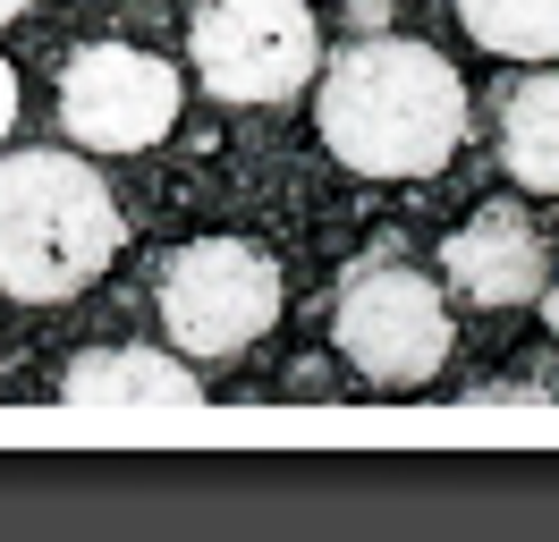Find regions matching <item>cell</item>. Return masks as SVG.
Segmentation results:
<instances>
[{
  "label": "cell",
  "instance_id": "10",
  "mask_svg": "<svg viewBox=\"0 0 559 542\" xmlns=\"http://www.w3.org/2000/svg\"><path fill=\"white\" fill-rule=\"evenodd\" d=\"M466 34L509 60H559V0H457Z\"/></svg>",
  "mask_w": 559,
  "mask_h": 542
},
{
  "label": "cell",
  "instance_id": "12",
  "mask_svg": "<svg viewBox=\"0 0 559 542\" xmlns=\"http://www.w3.org/2000/svg\"><path fill=\"white\" fill-rule=\"evenodd\" d=\"M356 9V26H382V0H348Z\"/></svg>",
  "mask_w": 559,
  "mask_h": 542
},
{
  "label": "cell",
  "instance_id": "3",
  "mask_svg": "<svg viewBox=\"0 0 559 542\" xmlns=\"http://www.w3.org/2000/svg\"><path fill=\"white\" fill-rule=\"evenodd\" d=\"M280 322V263L246 237H195L162 263V331L187 365L238 356Z\"/></svg>",
  "mask_w": 559,
  "mask_h": 542
},
{
  "label": "cell",
  "instance_id": "13",
  "mask_svg": "<svg viewBox=\"0 0 559 542\" xmlns=\"http://www.w3.org/2000/svg\"><path fill=\"white\" fill-rule=\"evenodd\" d=\"M543 322H551V339H559V288H543Z\"/></svg>",
  "mask_w": 559,
  "mask_h": 542
},
{
  "label": "cell",
  "instance_id": "4",
  "mask_svg": "<svg viewBox=\"0 0 559 542\" xmlns=\"http://www.w3.org/2000/svg\"><path fill=\"white\" fill-rule=\"evenodd\" d=\"M340 356L365 381H382V390L432 381L450 365V305H441V288L424 271L390 263V255L356 263L340 280Z\"/></svg>",
  "mask_w": 559,
  "mask_h": 542
},
{
  "label": "cell",
  "instance_id": "2",
  "mask_svg": "<svg viewBox=\"0 0 559 542\" xmlns=\"http://www.w3.org/2000/svg\"><path fill=\"white\" fill-rule=\"evenodd\" d=\"M119 255V203L76 153H0V297L60 305Z\"/></svg>",
  "mask_w": 559,
  "mask_h": 542
},
{
  "label": "cell",
  "instance_id": "6",
  "mask_svg": "<svg viewBox=\"0 0 559 542\" xmlns=\"http://www.w3.org/2000/svg\"><path fill=\"white\" fill-rule=\"evenodd\" d=\"M178 119V68L136 43H85L60 76V128L85 153H144Z\"/></svg>",
  "mask_w": 559,
  "mask_h": 542
},
{
  "label": "cell",
  "instance_id": "9",
  "mask_svg": "<svg viewBox=\"0 0 559 542\" xmlns=\"http://www.w3.org/2000/svg\"><path fill=\"white\" fill-rule=\"evenodd\" d=\"M500 162H509L518 187L559 196V76H525L500 102Z\"/></svg>",
  "mask_w": 559,
  "mask_h": 542
},
{
  "label": "cell",
  "instance_id": "1",
  "mask_svg": "<svg viewBox=\"0 0 559 542\" xmlns=\"http://www.w3.org/2000/svg\"><path fill=\"white\" fill-rule=\"evenodd\" d=\"M322 136L365 178H432L466 136V85L432 43L365 34L322 76Z\"/></svg>",
  "mask_w": 559,
  "mask_h": 542
},
{
  "label": "cell",
  "instance_id": "11",
  "mask_svg": "<svg viewBox=\"0 0 559 542\" xmlns=\"http://www.w3.org/2000/svg\"><path fill=\"white\" fill-rule=\"evenodd\" d=\"M9 128H17V68L0 60V136H9Z\"/></svg>",
  "mask_w": 559,
  "mask_h": 542
},
{
  "label": "cell",
  "instance_id": "7",
  "mask_svg": "<svg viewBox=\"0 0 559 542\" xmlns=\"http://www.w3.org/2000/svg\"><path fill=\"white\" fill-rule=\"evenodd\" d=\"M441 271H450L475 305H525V297L551 288V246H543V229L525 221L518 203H484L466 229H450Z\"/></svg>",
  "mask_w": 559,
  "mask_h": 542
},
{
  "label": "cell",
  "instance_id": "14",
  "mask_svg": "<svg viewBox=\"0 0 559 542\" xmlns=\"http://www.w3.org/2000/svg\"><path fill=\"white\" fill-rule=\"evenodd\" d=\"M17 9H26V0H0V26H9V17H17Z\"/></svg>",
  "mask_w": 559,
  "mask_h": 542
},
{
  "label": "cell",
  "instance_id": "8",
  "mask_svg": "<svg viewBox=\"0 0 559 542\" xmlns=\"http://www.w3.org/2000/svg\"><path fill=\"white\" fill-rule=\"evenodd\" d=\"M60 399L76 415H187V406H204L195 399V365H178L162 347H94V356H76Z\"/></svg>",
  "mask_w": 559,
  "mask_h": 542
},
{
  "label": "cell",
  "instance_id": "5",
  "mask_svg": "<svg viewBox=\"0 0 559 542\" xmlns=\"http://www.w3.org/2000/svg\"><path fill=\"white\" fill-rule=\"evenodd\" d=\"M195 85L221 102H288L322 60L306 0H204L195 9Z\"/></svg>",
  "mask_w": 559,
  "mask_h": 542
}]
</instances>
